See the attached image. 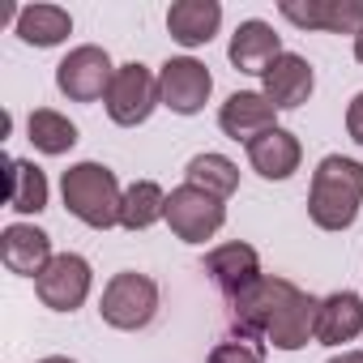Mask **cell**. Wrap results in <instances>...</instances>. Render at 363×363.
<instances>
[{
  "label": "cell",
  "instance_id": "1",
  "mask_svg": "<svg viewBox=\"0 0 363 363\" xmlns=\"http://www.w3.org/2000/svg\"><path fill=\"white\" fill-rule=\"evenodd\" d=\"M363 206V162L346 154H325L312 171V193H308V218L320 231H346L359 218Z\"/></svg>",
  "mask_w": 363,
  "mask_h": 363
},
{
  "label": "cell",
  "instance_id": "8",
  "mask_svg": "<svg viewBox=\"0 0 363 363\" xmlns=\"http://www.w3.org/2000/svg\"><path fill=\"white\" fill-rule=\"evenodd\" d=\"M90 261L77 257V252H60L52 257V265L35 278V291L39 299L52 308V312H77L90 295Z\"/></svg>",
  "mask_w": 363,
  "mask_h": 363
},
{
  "label": "cell",
  "instance_id": "12",
  "mask_svg": "<svg viewBox=\"0 0 363 363\" xmlns=\"http://www.w3.org/2000/svg\"><path fill=\"white\" fill-rule=\"evenodd\" d=\"M206 274L218 282V291L235 303L240 295H248L265 274H261V257L257 248L248 244H218L210 257H206Z\"/></svg>",
  "mask_w": 363,
  "mask_h": 363
},
{
  "label": "cell",
  "instance_id": "4",
  "mask_svg": "<svg viewBox=\"0 0 363 363\" xmlns=\"http://www.w3.org/2000/svg\"><path fill=\"white\" fill-rule=\"evenodd\" d=\"M167 223L184 244H206V240H214L223 231L227 210H223L218 197H210V193H201L193 184H179V189L167 193Z\"/></svg>",
  "mask_w": 363,
  "mask_h": 363
},
{
  "label": "cell",
  "instance_id": "6",
  "mask_svg": "<svg viewBox=\"0 0 363 363\" xmlns=\"http://www.w3.org/2000/svg\"><path fill=\"white\" fill-rule=\"evenodd\" d=\"M107 116L120 124V128H137V124H145L150 120V111L162 103L158 99V77L145 69V65H120L116 69V82H111V90H107Z\"/></svg>",
  "mask_w": 363,
  "mask_h": 363
},
{
  "label": "cell",
  "instance_id": "18",
  "mask_svg": "<svg viewBox=\"0 0 363 363\" xmlns=\"http://www.w3.org/2000/svg\"><path fill=\"white\" fill-rule=\"evenodd\" d=\"M299 158H303L299 137L286 133V128H269V133H261V137L248 145V162H252V171L265 175V179H291V175L299 171Z\"/></svg>",
  "mask_w": 363,
  "mask_h": 363
},
{
  "label": "cell",
  "instance_id": "14",
  "mask_svg": "<svg viewBox=\"0 0 363 363\" xmlns=\"http://www.w3.org/2000/svg\"><path fill=\"white\" fill-rule=\"evenodd\" d=\"M0 261L22 278H39L52 265V235L39 231V227L13 223V227H5V235H0Z\"/></svg>",
  "mask_w": 363,
  "mask_h": 363
},
{
  "label": "cell",
  "instance_id": "25",
  "mask_svg": "<svg viewBox=\"0 0 363 363\" xmlns=\"http://www.w3.org/2000/svg\"><path fill=\"white\" fill-rule=\"evenodd\" d=\"M210 363H265V354L252 342H223V346H214Z\"/></svg>",
  "mask_w": 363,
  "mask_h": 363
},
{
  "label": "cell",
  "instance_id": "17",
  "mask_svg": "<svg viewBox=\"0 0 363 363\" xmlns=\"http://www.w3.org/2000/svg\"><path fill=\"white\" fill-rule=\"evenodd\" d=\"M363 333V299L354 291H333L320 299V312H316V342L325 346H342V342H354Z\"/></svg>",
  "mask_w": 363,
  "mask_h": 363
},
{
  "label": "cell",
  "instance_id": "3",
  "mask_svg": "<svg viewBox=\"0 0 363 363\" xmlns=\"http://www.w3.org/2000/svg\"><path fill=\"white\" fill-rule=\"evenodd\" d=\"M99 312H103V320H107L111 329H128V333H133V329H145V325L154 320V312H158V286H154V278L133 274V269L116 274V278L103 286Z\"/></svg>",
  "mask_w": 363,
  "mask_h": 363
},
{
  "label": "cell",
  "instance_id": "27",
  "mask_svg": "<svg viewBox=\"0 0 363 363\" xmlns=\"http://www.w3.org/2000/svg\"><path fill=\"white\" fill-rule=\"evenodd\" d=\"M329 363H363V350H342V354H333Z\"/></svg>",
  "mask_w": 363,
  "mask_h": 363
},
{
  "label": "cell",
  "instance_id": "5",
  "mask_svg": "<svg viewBox=\"0 0 363 363\" xmlns=\"http://www.w3.org/2000/svg\"><path fill=\"white\" fill-rule=\"evenodd\" d=\"M116 82V65L103 48L86 43V48H73L60 65H56V86L60 94H69L73 103H94V99H107Z\"/></svg>",
  "mask_w": 363,
  "mask_h": 363
},
{
  "label": "cell",
  "instance_id": "13",
  "mask_svg": "<svg viewBox=\"0 0 363 363\" xmlns=\"http://www.w3.org/2000/svg\"><path fill=\"white\" fill-rule=\"evenodd\" d=\"M274 120H278V107H274L265 94H257V90H235V94L223 103V111H218L223 133H227L231 141H244V145H252L261 133L278 128Z\"/></svg>",
  "mask_w": 363,
  "mask_h": 363
},
{
  "label": "cell",
  "instance_id": "24",
  "mask_svg": "<svg viewBox=\"0 0 363 363\" xmlns=\"http://www.w3.org/2000/svg\"><path fill=\"white\" fill-rule=\"evenodd\" d=\"M26 133H30L35 150H43V154H69V150L77 145V124H73L69 116L52 111V107H39V111H30V120H26Z\"/></svg>",
  "mask_w": 363,
  "mask_h": 363
},
{
  "label": "cell",
  "instance_id": "9",
  "mask_svg": "<svg viewBox=\"0 0 363 363\" xmlns=\"http://www.w3.org/2000/svg\"><path fill=\"white\" fill-rule=\"evenodd\" d=\"M295 295H299V286L295 282H286V278H261L248 295H240L231 308H235V325H240V333H248V337H265L269 329H274V320L295 303Z\"/></svg>",
  "mask_w": 363,
  "mask_h": 363
},
{
  "label": "cell",
  "instance_id": "29",
  "mask_svg": "<svg viewBox=\"0 0 363 363\" xmlns=\"http://www.w3.org/2000/svg\"><path fill=\"white\" fill-rule=\"evenodd\" d=\"M39 363H73V359H65V354H48V359H39Z\"/></svg>",
  "mask_w": 363,
  "mask_h": 363
},
{
  "label": "cell",
  "instance_id": "28",
  "mask_svg": "<svg viewBox=\"0 0 363 363\" xmlns=\"http://www.w3.org/2000/svg\"><path fill=\"white\" fill-rule=\"evenodd\" d=\"M354 60H359V65H363V30H359V35H354Z\"/></svg>",
  "mask_w": 363,
  "mask_h": 363
},
{
  "label": "cell",
  "instance_id": "20",
  "mask_svg": "<svg viewBox=\"0 0 363 363\" xmlns=\"http://www.w3.org/2000/svg\"><path fill=\"white\" fill-rule=\"evenodd\" d=\"M69 30H73V18L60 5H26V9H18V35L30 48H56V43L69 39Z\"/></svg>",
  "mask_w": 363,
  "mask_h": 363
},
{
  "label": "cell",
  "instance_id": "10",
  "mask_svg": "<svg viewBox=\"0 0 363 363\" xmlns=\"http://www.w3.org/2000/svg\"><path fill=\"white\" fill-rule=\"evenodd\" d=\"M278 13L303 30H329V35L363 30V0H282Z\"/></svg>",
  "mask_w": 363,
  "mask_h": 363
},
{
  "label": "cell",
  "instance_id": "21",
  "mask_svg": "<svg viewBox=\"0 0 363 363\" xmlns=\"http://www.w3.org/2000/svg\"><path fill=\"white\" fill-rule=\"evenodd\" d=\"M184 175H189L184 184H193V189H201V193H210L218 201H227L240 189V167L231 158H223V154H197V158H189Z\"/></svg>",
  "mask_w": 363,
  "mask_h": 363
},
{
  "label": "cell",
  "instance_id": "2",
  "mask_svg": "<svg viewBox=\"0 0 363 363\" xmlns=\"http://www.w3.org/2000/svg\"><path fill=\"white\" fill-rule=\"evenodd\" d=\"M60 193H65V206L73 218H82L86 227L94 231H107L120 223V206H124V193H120V179L111 167L103 162H77L65 171L60 179Z\"/></svg>",
  "mask_w": 363,
  "mask_h": 363
},
{
  "label": "cell",
  "instance_id": "22",
  "mask_svg": "<svg viewBox=\"0 0 363 363\" xmlns=\"http://www.w3.org/2000/svg\"><path fill=\"white\" fill-rule=\"evenodd\" d=\"M158 218H167V193L154 179H137L124 189V206H120V227L124 231H145Z\"/></svg>",
  "mask_w": 363,
  "mask_h": 363
},
{
  "label": "cell",
  "instance_id": "23",
  "mask_svg": "<svg viewBox=\"0 0 363 363\" xmlns=\"http://www.w3.org/2000/svg\"><path fill=\"white\" fill-rule=\"evenodd\" d=\"M9 210L18 214L48 210V175L26 158H9Z\"/></svg>",
  "mask_w": 363,
  "mask_h": 363
},
{
  "label": "cell",
  "instance_id": "15",
  "mask_svg": "<svg viewBox=\"0 0 363 363\" xmlns=\"http://www.w3.org/2000/svg\"><path fill=\"white\" fill-rule=\"evenodd\" d=\"M223 26V5L218 0H175L167 9V30L179 48H201L218 35Z\"/></svg>",
  "mask_w": 363,
  "mask_h": 363
},
{
  "label": "cell",
  "instance_id": "16",
  "mask_svg": "<svg viewBox=\"0 0 363 363\" xmlns=\"http://www.w3.org/2000/svg\"><path fill=\"white\" fill-rule=\"evenodd\" d=\"M227 56H231V65H235L240 73H257V77H261V73L282 56V39L274 35L269 22L252 18V22H240V30L231 35Z\"/></svg>",
  "mask_w": 363,
  "mask_h": 363
},
{
  "label": "cell",
  "instance_id": "26",
  "mask_svg": "<svg viewBox=\"0 0 363 363\" xmlns=\"http://www.w3.org/2000/svg\"><path fill=\"white\" fill-rule=\"evenodd\" d=\"M346 133H350V141L363 145V94H354L346 107Z\"/></svg>",
  "mask_w": 363,
  "mask_h": 363
},
{
  "label": "cell",
  "instance_id": "19",
  "mask_svg": "<svg viewBox=\"0 0 363 363\" xmlns=\"http://www.w3.org/2000/svg\"><path fill=\"white\" fill-rule=\"evenodd\" d=\"M316 312H320V299H312L308 291L295 295V303L274 320V329L265 333V342H274L278 350H299L316 337Z\"/></svg>",
  "mask_w": 363,
  "mask_h": 363
},
{
  "label": "cell",
  "instance_id": "11",
  "mask_svg": "<svg viewBox=\"0 0 363 363\" xmlns=\"http://www.w3.org/2000/svg\"><path fill=\"white\" fill-rule=\"evenodd\" d=\"M261 82H265V99L278 107V111H295V107H303L308 99H312V90H316V73H312V65L303 60V56H295V52H282L265 73H261Z\"/></svg>",
  "mask_w": 363,
  "mask_h": 363
},
{
  "label": "cell",
  "instance_id": "7",
  "mask_svg": "<svg viewBox=\"0 0 363 363\" xmlns=\"http://www.w3.org/2000/svg\"><path fill=\"white\" fill-rule=\"evenodd\" d=\"M210 90H214V77H210V69H206L201 60H193V56H175V60H167V65L158 69V99H162V107H171L175 116H197V111L206 107Z\"/></svg>",
  "mask_w": 363,
  "mask_h": 363
}]
</instances>
